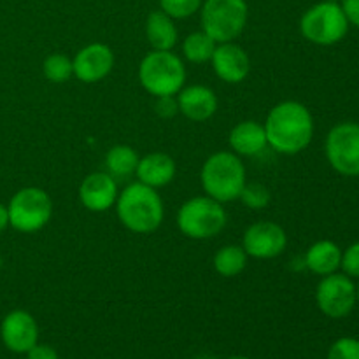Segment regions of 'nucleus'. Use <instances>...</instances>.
Returning <instances> with one entry per match:
<instances>
[{
    "label": "nucleus",
    "instance_id": "nucleus-15",
    "mask_svg": "<svg viewBox=\"0 0 359 359\" xmlns=\"http://www.w3.org/2000/svg\"><path fill=\"white\" fill-rule=\"evenodd\" d=\"M210 62H212L216 76L228 84L242 83L251 70L249 55L233 41L217 44Z\"/></svg>",
    "mask_w": 359,
    "mask_h": 359
},
{
    "label": "nucleus",
    "instance_id": "nucleus-25",
    "mask_svg": "<svg viewBox=\"0 0 359 359\" xmlns=\"http://www.w3.org/2000/svg\"><path fill=\"white\" fill-rule=\"evenodd\" d=\"M238 198H241L242 203H244L245 207H249V209L259 210L265 209V207L269 205L272 196H270V191L266 186L259 184V182H245L244 189H242Z\"/></svg>",
    "mask_w": 359,
    "mask_h": 359
},
{
    "label": "nucleus",
    "instance_id": "nucleus-13",
    "mask_svg": "<svg viewBox=\"0 0 359 359\" xmlns=\"http://www.w3.org/2000/svg\"><path fill=\"white\" fill-rule=\"evenodd\" d=\"M74 76L86 84L98 83L111 74L114 67V53L107 44L93 42L81 49L72 60Z\"/></svg>",
    "mask_w": 359,
    "mask_h": 359
},
{
    "label": "nucleus",
    "instance_id": "nucleus-21",
    "mask_svg": "<svg viewBox=\"0 0 359 359\" xmlns=\"http://www.w3.org/2000/svg\"><path fill=\"white\" fill-rule=\"evenodd\" d=\"M139 154L133 147L119 144L109 149L105 154V167L107 174H111L114 179H126L135 174L137 165H139Z\"/></svg>",
    "mask_w": 359,
    "mask_h": 359
},
{
    "label": "nucleus",
    "instance_id": "nucleus-24",
    "mask_svg": "<svg viewBox=\"0 0 359 359\" xmlns=\"http://www.w3.org/2000/svg\"><path fill=\"white\" fill-rule=\"evenodd\" d=\"M42 72H44V77L49 83H65L74 74L72 60L65 55H60V53H53L42 63Z\"/></svg>",
    "mask_w": 359,
    "mask_h": 359
},
{
    "label": "nucleus",
    "instance_id": "nucleus-26",
    "mask_svg": "<svg viewBox=\"0 0 359 359\" xmlns=\"http://www.w3.org/2000/svg\"><path fill=\"white\" fill-rule=\"evenodd\" d=\"M203 0H160V9L174 20H186L200 11Z\"/></svg>",
    "mask_w": 359,
    "mask_h": 359
},
{
    "label": "nucleus",
    "instance_id": "nucleus-14",
    "mask_svg": "<svg viewBox=\"0 0 359 359\" xmlns=\"http://www.w3.org/2000/svg\"><path fill=\"white\" fill-rule=\"evenodd\" d=\"M118 182L107 172H93L86 175L79 186L81 203L91 212H105L118 200Z\"/></svg>",
    "mask_w": 359,
    "mask_h": 359
},
{
    "label": "nucleus",
    "instance_id": "nucleus-28",
    "mask_svg": "<svg viewBox=\"0 0 359 359\" xmlns=\"http://www.w3.org/2000/svg\"><path fill=\"white\" fill-rule=\"evenodd\" d=\"M340 269L344 270L347 277L351 279H359V242L351 244L346 251L342 252V262Z\"/></svg>",
    "mask_w": 359,
    "mask_h": 359
},
{
    "label": "nucleus",
    "instance_id": "nucleus-23",
    "mask_svg": "<svg viewBox=\"0 0 359 359\" xmlns=\"http://www.w3.org/2000/svg\"><path fill=\"white\" fill-rule=\"evenodd\" d=\"M216 46L217 42L203 30L193 32L182 42V53L191 63H205L210 62Z\"/></svg>",
    "mask_w": 359,
    "mask_h": 359
},
{
    "label": "nucleus",
    "instance_id": "nucleus-17",
    "mask_svg": "<svg viewBox=\"0 0 359 359\" xmlns=\"http://www.w3.org/2000/svg\"><path fill=\"white\" fill-rule=\"evenodd\" d=\"M175 161L165 153H149L140 158L137 165V177L142 184L151 186V188H163L170 184L175 177Z\"/></svg>",
    "mask_w": 359,
    "mask_h": 359
},
{
    "label": "nucleus",
    "instance_id": "nucleus-20",
    "mask_svg": "<svg viewBox=\"0 0 359 359\" xmlns=\"http://www.w3.org/2000/svg\"><path fill=\"white\" fill-rule=\"evenodd\" d=\"M146 37L151 48L156 51H172L179 39L174 18H170L161 9L153 11L146 20Z\"/></svg>",
    "mask_w": 359,
    "mask_h": 359
},
{
    "label": "nucleus",
    "instance_id": "nucleus-19",
    "mask_svg": "<svg viewBox=\"0 0 359 359\" xmlns=\"http://www.w3.org/2000/svg\"><path fill=\"white\" fill-rule=\"evenodd\" d=\"M342 251L332 241H319L307 249L304 256V263L316 276H330L340 269Z\"/></svg>",
    "mask_w": 359,
    "mask_h": 359
},
{
    "label": "nucleus",
    "instance_id": "nucleus-12",
    "mask_svg": "<svg viewBox=\"0 0 359 359\" xmlns=\"http://www.w3.org/2000/svg\"><path fill=\"white\" fill-rule=\"evenodd\" d=\"M0 337L11 353L27 354L39 342L37 321L27 311L9 312L0 325Z\"/></svg>",
    "mask_w": 359,
    "mask_h": 359
},
{
    "label": "nucleus",
    "instance_id": "nucleus-3",
    "mask_svg": "<svg viewBox=\"0 0 359 359\" xmlns=\"http://www.w3.org/2000/svg\"><path fill=\"white\" fill-rule=\"evenodd\" d=\"M200 182L207 196L221 203L233 202L241 196L248 177L241 156L233 151H219L207 158L200 172Z\"/></svg>",
    "mask_w": 359,
    "mask_h": 359
},
{
    "label": "nucleus",
    "instance_id": "nucleus-7",
    "mask_svg": "<svg viewBox=\"0 0 359 359\" xmlns=\"http://www.w3.org/2000/svg\"><path fill=\"white\" fill-rule=\"evenodd\" d=\"M300 32L312 44L333 46L347 35L349 21L339 2L323 0L305 11L300 20Z\"/></svg>",
    "mask_w": 359,
    "mask_h": 359
},
{
    "label": "nucleus",
    "instance_id": "nucleus-34",
    "mask_svg": "<svg viewBox=\"0 0 359 359\" xmlns=\"http://www.w3.org/2000/svg\"><path fill=\"white\" fill-rule=\"evenodd\" d=\"M356 294H358V302H359V284L356 286Z\"/></svg>",
    "mask_w": 359,
    "mask_h": 359
},
{
    "label": "nucleus",
    "instance_id": "nucleus-29",
    "mask_svg": "<svg viewBox=\"0 0 359 359\" xmlns=\"http://www.w3.org/2000/svg\"><path fill=\"white\" fill-rule=\"evenodd\" d=\"M154 111L160 118H174L179 112V104L175 97H158L156 104H154Z\"/></svg>",
    "mask_w": 359,
    "mask_h": 359
},
{
    "label": "nucleus",
    "instance_id": "nucleus-1",
    "mask_svg": "<svg viewBox=\"0 0 359 359\" xmlns=\"http://www.w3.org/2000/svg\"><path fill=\"white\" fill-rule=\"evenodd\" d=\"M266 142L280 154H298L309 147L314 137V118L304 104L286 100L269 112L265 121Z\"/></svg>",
    "mask_w": 359,
    "mask_h": 359
},
{
    "label": "nucleus",
    "instance_id": "nucleus-36",
    "mask_svg": "<svg viewBox=\"0 0 359 359\" xmlns=\"http://www.w3.org/2000/svg\"><path fill=\"white\" fill-rule=\"evenodd\" d=\"M2 263H4V262H2V258H0V269H2Z\"/></svg>",
    "mask_w": 359,
    "mask_h": 359
},
{
    "label": "nucleus",
    "instance_id": "nucleus-8",
    "mask_svg": "<svg viewBox=\"0 0 359 359\" xmlns=\"http://www.w3.org/2000/svg\"><path fill=\"white\" fill-rule=\"evenodd\" d=\"M9 226L21 233H34L42 230L53 216L51 196L41 188H23L11 198L7 205Z\"/></svg>",
    "mask_w": 359,
    "mask_h": 359
},
{
    "label": "nucleus",
    "instance_id": "nucleus-9",
    "mask_svg": "<svg viewBox=\"0 0 359 359\" xmlns=\"http://www.w3.org/2000/svg\"><path fill=\"white\" fill-rule=\"evenodd\" d=\"M328 163L346 177L359 175V123H339L330 130L325 144Z\"/></svg>",
    "mask_w": 359,
    "mask_h": 359
},
{
    "label": "nucleus",
    "instance_id": "nucleus-18",
    "mask_svg": "<svg viewBox=\"0 0 359 359\" xmlns=\"http://www.w3.org/2000/svg\"><path fill=\"white\" fill-rule=\"evenodd\" d=\"M231 151L238 156H256L262 153L269 142H266L265 126L258 121H242L233 126L228 137Z\"/></svg>",
    "mask_w": 359,
    "mask_h": 359
},
{
    "label": "nucleus",
    "instance_id": "nucleus-10",
    "mask_svg": "<svg viewBox=\"0 0 359 359\" xmlns=\"http://www.w3.org/2000/svg\"><path fill=\"white\" fill-rule=\"evenodd\" d=\"M316 304L326 318H347L358 304L356 284L346 273L325 276L316 290Z\"/></svg>",
    "mask_w": 359,
    "mask_h": 359
},
{
    "label": "nucleus",
    "instance_id": "nucleus-6",
    "mask_svg": "<svg viewBox=\"0 0 359 359\" xmlns=\"http://www.w3.org/2000/svg\"><path fill=\"white\" fill-rule=\"evenodd\" d=\"M249 18L245 0H203L200 7L202 30L217 44L231 42L244 32Z\"/></svg>",
    "mask_w": 359,
    "mask_h": 359
},
{
    "label": "nucleus",
    "instance_id": "nucleus-16",
    "mask_svg": "<svg viewBox=\"0 0 359 359\" xmlns=\"http://www.w3.org/2000/svg\"><path fill=\"white\" fill-rule=\"evenodd\" d=\"M179 111L188 119L196 123L207 121L217 111V97L210 88L203 84L182 88L177 95Z\"/></svg>",
    "mask_w": 359,
    "mask_h": 359
},
{
    "label": "nucleus",
    "instance_id": "nucleus-2",
    "mask_svg": "<svg viewBox=\"0 0 359 359\" xmlns=\"http://www.w3.org/2000/svg\"><path fill=\"white\" fill-rule=\"evenodd\" d=\"M116 212L125 228L133 233H153L165 217L163 200L156 189L142 182L128 184L116 200Z\"/></svg>",
    "mask_w": 359,
    "mask_h": 359
},
{
    "label": "nucleus",
    "instance_id": "nucleus-33",
    "mask_svg": "<svg viewBox=\"0 0 359 359\" xmlns=\"http://www.w3.org/2000/svg\"><path fill=\"white\" fill-rule=\"evenodd\" d=\"M226 359H249V358H245V356H230V358H226Z\"/></svg>",
    "mask_w": 359,
    "mask_h": 359
},
{
    "label": "nucleus",
    "instance_id": "nucleus-5",
    "mask_svg": "<svg viewBox=\"0 0 359 359\" xmlns=\"http://www.w3.org/2000/svg\"><path fill=\"white\" fill-rule=\"evenodd\" d=\"M226 221L228 216L223 203L207 195L188 200L177 212L179 230L193 241L216 237L226 226Z\"/></svg>",
    "mask_w": 359,
    "mask_h": 359
},
{
    "label": "nucleus",
    "instance_id": "nucleus-27",
    "mask_svg": "<svg viewBox=\"0 0 359 359\" xmlns=\"http://www.w3.org/2000/svg\"><path fill=\"white\" fill-rule=\"evenodd\" d=\"M328 359H359V340L353 337L339 339L330 347Z\"/></svg>",
    "mask_w": 359,
    "mask_h": 359
},
{
    "label": "nucleus",
    "instance_id": "nucleus-22",
    "mask_svg": "<svg viewBox=\"0 0 359 359\" xmlns=\"http://www.w3.org/2000/svg\"><path fill=\"white\" fill-rule=\"evenodd\" d=\"M248 252L241 245H224L214 255V270L223 277H235L244 272Z\"/></svg>",
    "mask_w": 359,
    "mask_h": 359
},
{
    "label": "nucleus",
    "instance_id": "nucleus-11",
    "mask_svg": "<svg viewBox=\"0 0 359 359\" xmlns=\"http://www.w3.org/2000/svg\"><path fill=\"white\" fill-rule=\"evenodd\" d=\"M287 235L273 221H258L245 230L242 248L256 259H272L286 251Z\"/></svg>",
    "mask_w": 359,
    "mask_h": 359
},
{
    "label": "nucleus",
    "instance_id": "nucleus-35",
    "mask_svg": "<svg viewBox=\"0 0 359 359\" xmlns=\"http://www.w3.org/2000/svg\"><path fill=\"white\" fill-rule=\"evenodd\" d=\"M326 2H339V0H326Z\"/></svg>",
    "mask_w": 359,
    "mask_h": 359
},
{
    "label": "nucleus",
    "instance_id": "nucleus-31",
    "mask_svg": "<svg viewBox=\"0 0 359 359\" xmlns=\"http://www.w3.org/2000/svg\"><path fill=\"white\" fill-rule=\"evenodd\" d=\"M340 7H342L349 25L359 28V0H340Z\"/></svg>",
    "mask_w": 359,
    "mask_h": 359
},
{
    "label": "nucleus",
    "instance_id": "nucleus-32",
    "mask_svg": "<svg viewBox=\"0 0 359 359\" xmlns=\"http://www.w3.org/2000/svg\"><path fill=\"white\" fill-rule=\"evenodd\" d=\"M9 226V212H7V205L0 203V233Z\"/></svg>",
    "mask_w": 359,
    "mask_h": 359
},
{
    "label": "nucleus",
    "instance_id": "nucleus-4",
    "mask_svg": "<svg viewBox=\"0 0 359 359\" xmlns=\"http://www.w3.org/2000/svg\"><path fill=\"white\" fill-rule=\"evenodd\" d=\"M139 81L153 97H175L186 83L184 63L175 53L154 49L140 62Z\"/></svg>",
    "mask_w": 359,
    "mask_h": 359
},
{
    "label": "nucleus",
    "instance_id": "nucleus-30",
    "mask_svg": "<svg viewBox=\"0 0 359 359\" xmlns=\"http://www.w3.org/2000/svg\"><path fill=\"white\" fill-rule=\"evenodd\" d=\"M27 359H58V353L51 346L37 342L27 353Z\"/></svg>",
    "mask_w": 359,
    "mask_h": 359
}]
</instances>
